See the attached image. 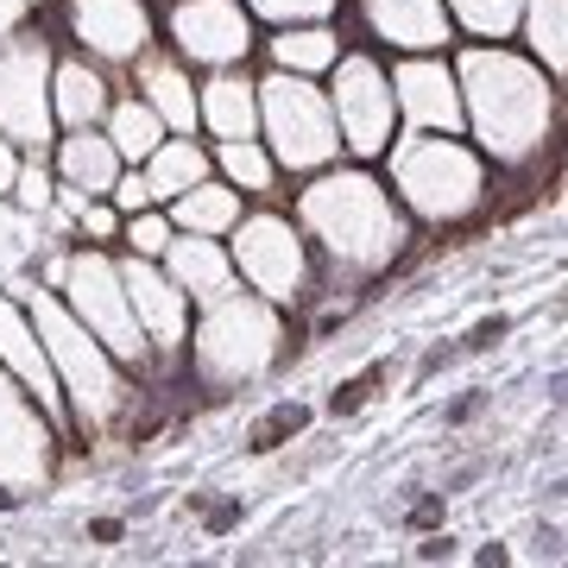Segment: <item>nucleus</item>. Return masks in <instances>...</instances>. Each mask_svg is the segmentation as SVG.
<instances>
[{"label":"nucleus","mask_w":568,"mask_h":568,"mask_svg":"<svg viewBox=\"0 0 568 568\" xmlns=\"http://www.w3.org/2000/svg\"><path fill=\"white\" fill-rule=\"evenodd\" d=\"M455 89H462V133L499 178L537 171L562 145V82L511 39H455Z\"/></svg>","instance_id":"f257e3e1"},{"label":"nucleus","mask_w":568,"mask_h":568,"mask_svg":"<svg viewBox=\"0 0 568 568\" xmlns=\"http://www.w3.org/2000/svg\"><path fill=\"white\" fill-rule=\"evenodd\" d=\"M284 209H291V222L304 227L310 253H316V278L347 284V291L392 278L417 246V227L398 209L392 183L379 178V164H361V159H335L323 171L297 178Z\"/></svg>","instance_id":"f03ea898"},{"label":"nucleus","mask_w":568,"mask_h":568,"mask_svg":"<svg viewBox=\"0 0 568 568\" xmlns=\"http://www.w3.org/2000/svg\"><path fill=\"white\" fill-rule=\"evenodd\" d=\"M26 316H32V328H39V342H44V361L58 373L70 443H108V436H121L140 417V379L63 310L58 291H44V284L26 291Z\"/></svg>","instance_id":"7ed1b4c3"},{"label":"nucleus","mask_w":568,"mask_h":568,"mask_svg":"<svg viewBox=\"0 0 568 568\" xmlns=\"http://www.w3.org/2000/svg\"><path fill=\"white\" fill-rule=\"evenodd\" d=\"M291 361V310H278L260 291H222L196 304L190 335H183V373L196 379V392L209 398H234L246 386H265L278 366Z\"/></svg>","instance_id":"20e7f679"},{"label":"nucleus","mask_w":568,"mask_h":568,"mask_svg":"<svg viewBox=\"0 0 568 568\" xmlns=\"http://www.w3.org/2000/svg\"><path fill=\"white\" fill-rule=\"evenodd\" d=\"M379 178L392 183L398 209L410 215V227H467L493 209V171L480 159V145L467 133H398V140L379 152Z\"/></svg>","instance_id":"39448f33"},{"label":"nucleus","mask_w":568,"mask_h":568,"mask_svg":"<svg viewBox=\"0 0 568 568\" xmlns=\"http://www.w3.org/2000/svg\"><path fill=\"white\" fill-rule=\"evenodd\" d=\"M227 260H234V278L246 291L272 297L278 310H304L316 297V253H310L304 227L291 222L284 203H246V215L222 234Z\"/></svg>","instance_id":"423d86ee"},{"label":"nucleus","mask_w":568,"mask_h":568,"mask_svg":"<svg viewBox=\"0 0 568 568\" xmlns=\"http://www.w3.org/2000/svg\"><path fill=\"white\" fill-rule=\"evenodd\" d=\"M260 82V140L272 152L284 178L297 183L310 171L342 159V133H335V114H328V95L316 77H291V70H253Z\"/></svg>","instance_id":"0eeeda50"},{"label":"nucleus","mask_w":568,"mask_h":568,"mask_svg":"<svg viewBox=\"0 0 568 568\" xmlns=\"http://www.w3.org/2000/svg\"><path fill=\"white\" fill-rule=\"evenodd\" d=\"M63 310L77 316L95 342L114 354V361L133 373V379H152V347H145L140 323H133V304H126V284H121V260L114 246H70V265H63V284H58Z\"/></svg>","instance_id":"6e6552de"},{"label":"nucleus","mask_w":568,"mask_h":568,"mask_svg":"<svg viewBox=\"0 0 568 568\" xmlns=\"http://www.w3.org/2000/svg\"><path fill=\"white\" fill-rule=\"evenodd\" d=\"M328 114H335V133H342V159L379 164L392 140H398V102H392V58L373 51V44L347 39L342 58L328 63L323 77Z\"/></svg>","instance_id":"1a4fd4ad"},{"label":"nucleus","mask_w":568,"mask_h":568,"mask_svg":"<svg viewBox=\"0 0 568 568\" xmlns=\"http://www.w3.org/2000/svg\"><path fill=\"white\" fill-rule=\"evenodd\" d=\"M51 63L58 39L26 20L20 32L0 39V133L20 152H51L58 121H51Z\"/></svg>","instance_id":"9d476101"},{"label":"nucleus","mask_w":568,"mask_h":568,"mask_svg":"<svg viewBox=\"0 0 568 568\" xmlns=\"http://www.w3.org/2000/svg\"><path fill=\"white\" fill-rule=\"evenodd\" d=\"M63 448H70L63 424H51V417L39 410V398L0 366V499L13 506V499L44 493L51 480H58Z\"/></svg>","instance_id":"9b49d317"},{"label":"nucleus","mask_w":568,"mask_h":568,"mask_svg":"<svg viewBox=\"0 0 568 568\" xmlns=\"http://www.w3.org/2000/svg\"><path fill=\"white\" fill-rule=\"evenodd\" d=\"M159 44L178 51L203 77V70H234V63L260 58V26H253L241 0H164Z\"/></svg>","instance_id":"f8f14e48"},{"label":"nucleus","mask_w":568,"mask_h":568,"mask_svg":"<svg viewBox=\"0 0 568 568\" xmlns=\"http://www.w3.org/2000/svg\"><path fill=\"white\" fill-rule=\"evenodd\" d=\"M58 26L70 51L95 58L121 77L126 63L159 44V0H58Z\"/></svg>","instance_id":"ddd939ff"},{"label":"nucleus","mask_w":568,"mask_h":568,"mask_svg":"<svg viewBox=\"0 0 568 568\" xmlns=\"http://www.w3.org/2000/svg\"><path fill=\"white\" fill-rule=\"evenodd\" d=\"M114 260H121V284H126V304H133V323H140L145 347H152V366L178 373L183 335H190L196 304H190L178 284L164 278L159 260H140V253H114Z\"/></svg>","instance_id":"4468645a"},{"label":"nucleus","mask_w":568,"mask_h":568,"mask_svg":"<svg viewBox=\"0 0 568 568\" xmlns=\"http://www.w3.org/2000/svg\"><path fill=\"white\" fill-rule=\"evenodd\" d=\"M392 102H398V133H462V89L448 51L392 58Z\"/></svg>","instance_id":"2eb2a0df"},{"label":"nucleus","mask_w":568,"mask_h":568,"mask_svg":"<svg viewBox=\"0 0 568 568\" xmlns=\"http://www.w3.org/2000/svg\"><path fill=\"white\" fill-rule=\"evenodd\" d=\"M342 13L354 20V39L386 51V58L448 51L455 44V26H448L443 0H342Z\"/></svg>","instance_id":"dca6fc26"},{"label":"nucleus","mask_w":568,"mask_h":568,"mask_svg":"<svg viewBox=\"0 0 568 568\" xmlns=\"http://www.w3.org/2000/svg\"><path fill=\"white\" fill-rule=\"evenodd\" d=\"M0 366L39 398V410L51 417V424H63L58 373H51V361H44V342H39V328H32V316H26V297H13V291H0ZM63 436H70V424H63Z\"/></svg>","instance_id":"f3484780"},{"label":"nucleus","mask_w":568,"mask_h":568,"mask_svg":"<svg viewBox=\"0 0 568 568\" xmlns=\"http://www.w3.org/2000/svg\"><path fill=\"white\" fill-rule=\"evenodd\" d=\"M196 133H203L209 145L215 140H253V133H260V82H253V63L203 70V77H196Z\"/></svg>","instance_id":"a211bd4d"},{"label":"nucleus","mask_w":568,"mask_h":568,"mask_svg":"<svg viewBox=\"0 0 568 568\" xmlns=\"http://www.w3.org/2000/svg\"><path fill=\"white\" fill-rule=\"evenodd\" d=\"M114 89H121L114 70H102L95 58H82L70 44H58V63H51V121H58V133L63 126H102Z\"/></svg>","instance_id":"6ab92c4d"},{"label":"nucleus","mask_w":568,"mask_h":568,"mask_svg":"<svg viewBox=\"0 0 568 568\" xmlns=\"http://www.w3.org/2000/svg\"><path fill=\"white\" fill-rule=\"evenodd\" d=\"M159 265L190 304H209V297H222V291L241 284L234 278V260H227V241H215V234H171Z\"/></svg>","instance_id":"aec40b11"},{"label":"nucleus","mask_w":568,"mask_h":568,"mask_svg":"<svg viewBox=\"0 0 568 568\" xmlns=\"http://www.w3.org/2000/svg\"><path fill=\"white\" fill-rule=\"evenodd\" d=\"M342 20H297V26H265L260 32V58L272 70H291V77H328V63L342 58Z\"/></svg>","instance_id":"412c9836"},{"label":"nucleus","mask_w":568,"mask_h":568,"mask_svg":"<svg viewBox=\"0 0 568 568\" xmlns=\"http://www.w3.org/2000/svg\"><path fill=\"white\" fill-rule=\"evenodd\" d=\"M44 159H51V178L82 190V196H108L114 178H121V152L102 126H63Z\"/></svg>","instance_id":"4be33fe9"},{"label":"nucleus","mask_w":568,"mask_h":568,"mask_svg":"<svg viewBox=\"0 0 568 568\" xmlns=\"http://www.w3.org/2000/svg\"><path fill=\"white\" fill-rule=\"evenodd\" d=\"M209 164H215V178L234 183L246 203H278L284 196V171L272 164V152H265V140L253 133V140H215L209 145Z\"/></svg>","instance_id":"5701e85b"},{"label":"nucleus","mask_w":568,"mask_h":568,"mask_svg":"<svg viewBox=\"0 0 568 568\" xmlns=\"http://www.w3.org/2000/svg\"><path fill=\"white\" fill-rule=\"evenodd\" d=\"M164 215H171V227H178V234H215V241H222L227 227L246 215V196L234 190V183H222L215 171H209L203 183H190L183 196H171V203H164Z\"/></svg>","instance_id":"b1692460"},{"label":"nucleus","mask_w":568,"mask_h":568,"mask_svg":"<svg viewBox=\"0 0 568 568\" xmlns=\"http://www.w3.org/2000/svg\"><path fill=\"white\" fill-rule=\"evenodd\" d=\"M140 171H145V183H152V203H171V196H183L190 183H203L215 164H209V140H203V133H164Z\"/></svg>","instance_id":"393cba45"},{"label":"nucleus","mask_w":568,"mask_h":568,"mask_svg":"<svg viewBox=\"0 0 568 568\" xmlns=\"http://www.w3.org/2000/svg\"><path fill=\"white\" fill-rule=\"evenodd\" d=\"M518 51L544 63L549 77H568V0H525L518 7V32H511Z\"/></svg>","instance_id":"a878e982"},{"label":"nucleus","mask_w":568,"mask_h":568,"mask_svg":"<svg viewBox=\"0 0 568 568\" xmlns=\"http://www.w3.org/2000/svg\"><path fill=\"white\" fill-rule=\"evenodd\" d=\"M102 133L114 140L121 164H145V159H152V145H159L171 126H164L159 114L133 95V89H114V102H108V114H102Z\"/></svg>","instance_id":"bb28decb"},{"label":"nucleus","mask_w":568,"mask_h":568,"mask_svg":"<svg viewBox=\"0 0 568 568\" xmlns=\"http://www.w3.org/2000/svg\"><path fill=\"white\" fill-rule=\"evenodd\" d=\"M525 0H443L455 39H511Z\"/></svg>","instance_id":"cd10ccee"},{"label":"nucleus","mask_w":568,"mask_h":568,"mask_svg":"<svg viewBox=\"0 0 568 568\" xmlns=\"http://www.w3.org/2000/svg\"><path fill=\"white\" fill-rule=\"evenodd\" d=\"M171 215H164L159 203L152 209H133V215H121V241H114V253H140V260H159L164 246H171Z\"/></svg>","instance_id":"c85d7f7f"},{"label":"nucleus","mask_w":568,"mask_h":568,"mask_svg":"<svg viewBox=\"0 0 568 568\" xmlns=\"http://www.w3.org/2000/svg\"><path fill=\"white\" fill-rule=\"evenodd\" d=\"M253 26H297V20H342V0H241Z\"/></svg>","instance_id":"c756f323"},{"label":"nucleus","mask_w":568,"mask_h":568,"mask_svg":"<svg viewBox=\"0 0 568 568\" xmlns=\"http://www.w3.org/2000/svg\"><path fill=\"white\" fill-rule=\"evenodd\" d=\"M304 424H310V410L284 398V405H272V410L260 417V424L246 429V448H253V455H272L278 443H291V436H304Z\"/></svg>","instance_id":"7c9ffc66"},{"label":"nucleus","mask_w":568,"mask_h":568,"mask_svg":"<svg viewBox=\"0 0 568 568\" xmlns=\"http://www.w3.org/2000/svg\"><path fill=\"white\" fill-rule=\"evenodd\" d=\"M51 190H58V178H51V159H44V152H26V159H20V178H13V190H7V196H13L26 215H44V209H51Z\"/></svg>","instance_id":"2f4dec72"},{"label":"nucleus","mask_w":568,"mask_h":568,"mask_svg":"<svg viewBox=\"0 0 568 568\" xmlns=\"http://www.w3.org/2000/svg\"><path fill=\"white\" fill-rule=\"evenodd\" d=\"M70 222H77V241L82 246H114V241H121V209L108 203V196H89Z\"/></svg>","instance_id":"473e14b6"},{"label":"nucleus","mask_w":568,"mask_h":568,"mask_svg":"<svg viewBox=\"0 0 568 568\" xmlns=\"http://www.w3.org/2000/svg\"><path fill=\"white\" fill-rule=\"evenodd\" d=\"M108 203L121 209V215H133V209H152V183H145L140 164H121V178H114V190H108ZM164 209V203H159Z\"/></svg>","instance_id":"72a5a7b5"},{"label":"nucleus","mask_w":568,"mask_h":568,"mask_svg":"<svg viewBox=\"0 0 568 568\" xmlns=\"http://www.w3.org/2000/svg\"><path fill=\"white\" fill-rule=\"evenodd\" d=\"M386 379V366H373V373H361V379H347V386H335V398H328V410L342 417V410H361L366 398H373V386Z\"/></svg>","instance_id":"f704fd0d"},{"label":"nucleus","mask_w":568,"mask_h":568,"mask_svg":"<svg viewBox=\"0 0 568 568\" xmlns=\"http://www.w3.org/2000/svg\"><path fill=\"white\" fill-rule=\"evenodd\" d=\"M32 13H39V0H0V39H7V32H20Z\"/></svg>","instance_id":"c9c22d12"},{"label":"nucleus","mask_w":568,"mask_h":568,"mask_svg":"<svg viewBox=\"0 0 568 568\" xmlns=\"http://www.w3.org/2000/svg\"><path fill=\"white\" fill-rule=\"evenodd\" d=\"M20 159H26V152H20L13 140H7V133H0V196L13 190V178H20Z\"/></svg>","instance_id":"e433bc0d"},{"label":"nucleus","mask_w":568,"mask_h":568,"mask_svg":"<svg viewBox=\"0 0 568 568\" xmlns=\"http://www.w3.org/2000/svg\"><path fill=\"white\" fill-rule=\"evenodd\" d=\"M499 335H506V316H493V323H480V328H474V335H467V354H480V347H499Z\"/></svg>","instance_id":"4c0bfd02"},{"label":"nucleus","mask_w":568,"mask_h":568,"mask_svg":"<svg viewBox=\"0 0 568 568\" xmlns=\"http://www.w3.org/2000/svg\"><path fill=\"white\" fill-rule=\"evenodd\" d=\"M424 562H436V556H455V537H424V549H417Z\"/></svg>","instance_id":"58836bf2"}]
</instances>
